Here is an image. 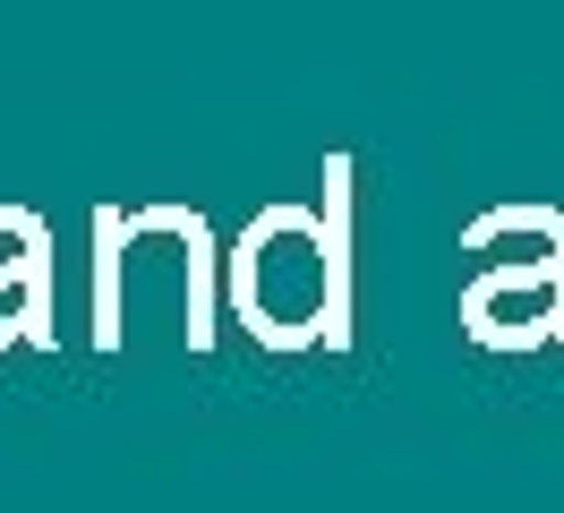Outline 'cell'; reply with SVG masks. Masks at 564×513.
Returning a JSON list of instances; mask_svg holds the SVG:
<instances>
[{
  "mask_svg": "<svg viewBox=\"0 0 564 513\" xmlns=\"http://www.w3.org/2000/svg\"><path fill=\"white\" fill-rule=\"evenodd\" d=\"M223 308V239L197 205H95V342L206 351Z\"/></svg>",
  "mask_w": 564,
  "mask_h": 513,
  "instance_id": "1",
  "label": "cell"
},
{
  "mask_svg": "<svg viewBox=\"0 0 564 513\" xmlns=\"http://www.w3.org/2000/svg\"><path fill=\"white\" fill-rule=\"evenodd\" d=\"M223 308L265 351H343L351 342V291L325 274V214L317 205H257L248 232L223 248Z\"/></svg>",
  "mask_w": 564,
  "mask_h": 513,
  "instance_id": "2",
  "label": "cell"
},
{
  "mask_svg": "<svg viewBox=\"0 0 564 513\" xmlns=\"http://www.w3.org/2000/svg\"><path fill=\"white\" fill-rule=\"evenodd\" d=\"M462 334L488 351L564 342V266H479L462 291Z\"/></svg>",
  "mask_w": 564,
  "mask_h": 513,
  "instance_id": "3",
  "label": "cell"
},
{
  "mask_svg": "<svg viewBox=\"0 0 564 513\" xmlns=\"http://www.w3.org/2000/svg\"><path fill=\"white\" fill-rule=\"evenodd\" d=\"M52 351V223L0 197V351Z\"/></svg>",
  "mask_w": 564,
  "mask_h": 513,
  "instance_id": "4",
  "label": "cell"
}]
</instances>
